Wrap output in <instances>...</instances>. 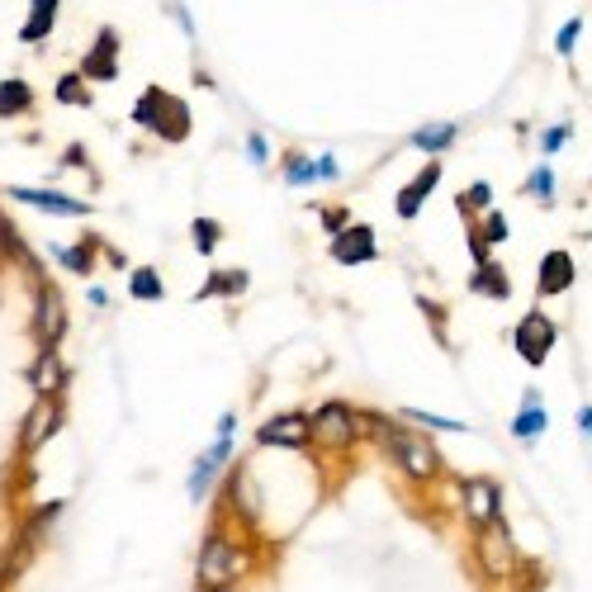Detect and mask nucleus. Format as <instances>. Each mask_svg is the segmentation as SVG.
<instances>
[{
  "mask_svg": "<svg viewBox=\"0 0 592 592\" xmlns=\"http://www.w3.org/2000/svg\"><path fill=\"white\" fill-rule=\"evenodd\" d=\"M133 124L152 128V138H162V143H185L190 138V109L171 90L147 86L138 95V105H133Z\"/></svg>",
  "mask_w": 592,
  "mask_h": 592,
  "instance_id": "obj_1",
  "label": "nucleus"
},
{
  "mask_svg": "<svg viewBox=\"0 0 592 592\" xmlns=\"http://www.w3.org/2000/svg\"><path fill=\"white\" fill-rule=\"evenodd\" d=\"M247 574V555L237 550L228 536H209L204 540V550H199V583L204 588H228L233 578Z\"/></svg>",
  "mask_w": 592,
  "mask_h": 592,
  "instance_id": "obj_2",
  "label": "nucleus"
},
{
  "mask_svg": "<svg viewBox=\"0 0 592 592\" xmlns=\"http://www.w3.org/2000/svg\"><path fill=\"white\" fill-rule=\"evenodd\" d=\"M384 450H389V455H394V460L408 469L413 479H431V474H441V450L431 446L427 436H417V427L413 431L398 427L394 436L384 441Z\"/></svg>",
  "mask_w": 592,
  "mask_h": 592,
  "instance_id": "obj_3",
  "label": "nucleus"
},
{
  "mask_svg": "<svg viewBox=\"0 0 592 592\" xmlns=\"http://www.w3.org/2000/svg\"><path fill=\"white\" fill-rule=\"evenodd\" d=\"M308 427H313V441L323 450H346L360 436V417L346 403H323L318 413L308 417Z\"/></svg>",
  "mask_w": 592,
  "mask_h": 592,
  "instance_id": "obj_4",
  "label": "nucleus"
},
{
  "mask_svg": "<svg viewBox=\"0 0 592 592\" xmlns=\"http://www.w3.org/2000/svg\"><path fill=\"white\" fill-rule=\"evenodd\" d=\"M76 72L86 76L90 86L119 81V29L100 24V29H95V43H90L86 53H81V62H76Z\"/></svg>",
  "mask_w": 592,
  "mask_h": 592,
  "instance_id": "obj_5",
  "label": "nucleus"
},
{
  "mask_svg": "<svg viewBox=\"0 0 592 592\" xmlns=\"http://www.w3.org/2000/svg\"><path fill=\"white\" fill-rule=\"evenodd\" d=\"M474 555H479V564H484V574H517V545H512V536H507L503 521H488V526H479V540H474Z\"/></svg>",
  "mask_w": 592,
  "mask_h": 592,
  "instance_id": "obj_6",
  "label": "nucleus"
},
{
  "mask_svg": "<svg viewBox=\"0 0 592 592\" xmlns=\"http://www.w3.org/2000/svg\"><path fill=\"white\" fill-rule=\"evenodd\" d=\"M62 332H67V299H62L48 280H38V304H34V341H38V351L57 346Z\"/></svg>",
  "mask_w": 592,
  "mask_h": 592,
  "instance_id": "obj_7",
  "label": "nucleus"
},
{
  "mask_svg": "<svg viewBox=\"0 0 592 592\" xmlns=\"http://www.w3.org/2000/svg\"><path fill=\"white\" fill-rule=\"evenodd\" d=\"M555 341H559V327L550 323L540 308H531L517 323V356L526 360V365H545L550 351H555Z\"/></svg>",
  "mask_w": 592,
  "mask_h": 592,
  "instance_id": "obj_8",
  "label": "nucleus"
},
{
  "mask_svg": "<svg viewBox=\"0 0 592 592\" xmlns=\"http://www.w3.org/2000/svg\"><path fill=\"white\" fill-rule=\"evenodd\" d=\"M62 427V398L57 394H34V408H29V417H24V431H19V450L24 455H34L53 431Z\"/></svg>",
  "mask_w": 592,
  "mask_h": 592,
  "instance_id": "obj_9",
  "label": "nucleus"
},
{
  "mask_svg": "<svg viewBox=\"0 0 592 592\" xmlns=\"http://www.w3.org/2000/svg\"><path fill=\"white\" fill-rule=\"evenodd\" d=\"M313 441V427H308L304 413H280V417H266L256 427V446H285V450H304Z\"/></svg>",
  "mask_w": 592,
  "mask_h": 592,
  "instance_id": "obj_10",
  "label": "nucleus"
},
{
  "mask_svg": "<svg viewBox=\"0 0 592 592\" xmlns=\"http://www.w3.org/2000/svg\"><path fill=\"white\" fill-rule=\"evenodd\" d=\"M375 252H379L375 228H365V223H346V228L332 237V261H341V266H370Z\"/></svg>",
  "mask_w": 592,
  "mask_h": 592,
  "instance_id": "obj_11",
  "label": "nucleus"
},
{
  "mask_svg": "<svg viewBox=\"0 0 592 592\" xmlns=\"http://www.w3.org/2000/svg\"><path fill=\"white\" fill-rule=\"evenodd\" d=\"M5 195L19 199V204H34V209H43V214H57V218H86L90 214L86 199L57 195V190H29V185H10Z\"/></svg>",
  "mask_w": 592,
  "mask_h": 592,
  "instance_id": "obj_12",
  "label": "nucleus"
},
{
  "mask_svg": "<svg viewBox=\"0 0 592 592\" xmlns=\"http://www.w3.org/2000/svg\"><path fill=\"white\" fill-rule=\"evenodd\" d=\"M465 512L474 526H488V521H503V488L493 479H469L465 484Z\"/></svg>",
  "mask_w": 592,
  "mask_h": 592,
  "instance_id": "obj_13",
  "label": "nucleus"
},
{
  "mask_svg": "<svg viewBox=\"0 0 592 592\" xmlns=\"http://www.w3.org/2000/svg\"><path fill=\"white\" fill-rule=\"evenodd\" d=\"M57 15H62V0H29V15L19 24V43L24 48H43L57 29Z\"/></svg>",
  "mask_w": 592,
  "mask_h": 592,
  "instance_id": "obj_14",
  "label": "nucleus"
},
{
  "mask_svg": "<svg viewBox=\"0 0 592 592\" xmlns=\"http://www.w3.org/2000/svg\"><path fill=\"white\" fill-rule=\"evenodd\" d=\"M441 185V162H427L422 166V176L417 180H408L403 190H398V199H394V209H398V218L403 223H413L417 214H422V204H427V195Z\"/></svg>",
  "mask_w": 592,
  "mask_h": 592,
  "instance_id": "obj_15",
  "label": "nucleus"
},
{
  "mask_svg": "<svg viewBox=\"0 0 592 592\" xmlns=\"http://www.w3.org/2000/svg\"><path fill=\"white\" fill-rule=\"evenodd\" d=\"M67 379H72V370H67V360L57 356V346H48V351H38L34 370H29V384H34V394H57V398H62V389H67Z\"/></svg>",
  "mask_w": 592,
  "mask_h": 592,
  "instance_id": "obj_16",
  "label": "nucleus"
},
{
  "mask_svg": "<svg viewBox=\"0 0 592 592\" xmlns=\"http://www.w3.org/2000/svg\"><path fill=\"white\" fill-rule=\"evenodd\" d=\"M574 285V256L569 252H550L540 261V280H536V294L540 299H555V294H569Z\"/></svg>",
  "mask_w": 592,
  "mask_h": 592,
  "instance_id": "obj_17",
  "label": "nucleus"
},
{
  "mask_svg": "<svg viewBox=\"0 0 592 592\" xmlns=\"http://www.w3.org/2000/svg\"><path fill=\"white\" fill-rule=\"evenodd\" d=\"M38 90L24 81V76H0V119H24L34 114Z\"/></svg>",
  "mask_w": 592,
  "mask_h": 592,
  "instance_id": "obj_18",
  "label": "nucleus"
},
{
  "mask_svg": "<svg viewBox=\"0 0 592 592\" xmlns=\"http://www.w3.org/2000/svg\"><path fill=\"white\" fill-rule=\"evenodd\" d=\"M228 455H233V436H218L214 446H209L195 460V469H190V493H195V498L204 493V488H209V479H214L218 469L228 465Z\"/></svg>",
  "mask_w": 592,
  "mask_h": 592,
  "instance_id": "obj_19",
  "label": "nucleus"
},
{
  "mask_svg": "<svg viewBox=\"0 0 592 592\" xmlns=\"http://www.w3.org/2000/svg\"><path fill=\"white\" fill-rule=\"evenodd\" d=\"M545 422H550V417H545V408H540V394L536 389H526V394H521V413H517V422H512V436L536 446L540 436H545Z\"/></svg>",
  "mask_w": 592,
  "mask_h": 592,
  "instance_id": "obj_20",
  "label": "nucleus"
},
{
  "mask_svg": "<svg viewBox=\"0 0 592 592\" xmlns=\"http://www.w3.org/2000/svg\"><path fill=\"white\" fill-rule=\"evenodd\" d=\"M53 100H57V105L90 109V81L81 72H62V76H57V86H53Z\"/></svg>",
  "mask_w": 592,
  "mask_h": 592,
  "instance_id": "obj_21",
  "label": "nucleus"
},
{
  "mask_svg": "<svg viewBox=\"0 0 592 592\" xmlns=\"http://www.w3.org/2000/svg\"><path fill=\"white\" fill-rule=\"evenodd\" d=\"M128 294H133L138 304H157V299L166 294V285H162V275H157L152 266H138L133 275H128Z\"/></svg>",
  "mask_w": 592,
  "mask_h": 592,
  "instance_id": "obj_22",
  "label": "nucleus"
},
{
  "mask_svg": "<svg viewBox=\"0 0 592 592\" xmlns=\"http://www.w3.org/2000/svg\"><path fill=\"white\" fill-rule=\"evenodd\" d=\"M95 247H100V242L86 237V242H76V247H53V256L62 261V270H72V275H90V270H95V261H90Z\"/></svg>",
  "mask_w": 592,
  "mask_h": 592,
  "instance_id": "obj_23",
  "label": "nucleus"
},
{
  "mask_svg": "<svg viewBox=\"0 0 592 592\" xmlns=\"http://www.w3.org/2000/svg\"><path fill=\"white\" fill-rule=\"evenodd\" d=\"M474 294H493V299H507V294H512V280H507V275L493 266V261H479V270H474Z\"/></svg>",
  "mask_w": 592,
  "mask_h": 592,
  "instance_id": "obj_24",
  "label": "nucleus"
},
{
  "mask_svg": "<svg viewBox=\"0 0 592 592\" xmlns=\"http://www.w3.org/2000/svg\"><path fill=\"white\" fill-rule=\"evenodd\" d=\"M455 133H460L455 124H427L413 133V147L417 152H446V147L455 143Z\"/></svg>",
  "mask_w": 592,
  "mask_h": 592,
  "instance_id": "obj_25",
  "label": "nucleus"
},
{
  "mask_svg": "<svg viewBox=\"0 0 592 592\" xmlns=\"http://www.w3.org/2000/svg\"><path fill=\"white\" fill-rule=\"evenodd\" d=\"M190 237H195L199 256H214V247L223 242V228H218L214 218H195V223H190Z\"/></svg>",
  "mask_w": 592,
  "mask_h": 592,
  "instance_id": "obj_26",
  "label": "nucleus"
},
{
  "mask_svg": "<svg viewBox=\"0 0 592 592\" xmlns=\"http://www.w3.org/2000/svg\"><path fill=\"white\" fill-rule=\"evenodd\" d=\"M242 289H247V275H242V270H237V275H223V270H214V275H209V285L199 289L195 299H214V294H242Z\"/></svg>",
  "mask_w": 592,
  "mask_h": 592,
  "instance_id": "obj_27",
  "label": "nucleus"
},
{
  "mask_svg": "<svg viewBox=\"0 0 592 592\" xmlns=\"http://www.w3.org/2000/svg\"><path fill=\"white\" fill-rule=\"evenodd\" d=\"M285 180L294 185V190H299V185H313V180H318V166L308 162L304 152H294V157L285 162Z\"/></svg>",
  "mask_w": 592,
  "mask_h": 592,
  "instance_id": "obj_28",
  "label": "nucleus"
},
{
  "mask_svg": "<svg viewBox=\"0 0 592 592\" xmlns=\"http://www.w3.org/2000/svg\"><path fill=\"white\" fill-rule=\"evenodd\" d=\"M398 417H408V427H436V431H465V422L455 417H436V413H417V408H403Z\"/></svg>",
  "mask_w": 592,
  "mask_h": 592,
  "instance_id": "obj_29",
  "label": "nucleus"
},
{
  "mask_svg": "<svg viewBox=\"0 0 592 592\" xmlns=\"http://www.w3.org/2000/svg\"><path fill=\"white\" fill-rule=\"evenodd\" d=\"M526 195H536L540 204H550V199H555V171H550V166H536L531 180H526Z\"/></svg>",
  "mask_w": 592,
  "mask_h": 592,
  "instance_id": "obj_30",
  "label": "nucleus"
},
{
  "mask_svg": "<svg viewBox=\"0 0 592 592\" xmlns=\"http://www.w3.org/2000/svg\"><path fill=\"white\" fill-rule=\"evenodd\" d=\"M488 204H493V185H488V180H474V185H469V195L460 199V209H465V214H479V209H488Z\"/></svg>",
  "mask_w": 592,
  "mask_h": 592,
  "instance_id": "obj_31",
  "label": "nucleus"
},
{
  "mask_svg": "<svg viewBox=\"0 0 592 592\" xmlns=\"http://www.w3.org/2000/svg\"><path fill=\"white\" fill-rule=\"evenodd\" d=\"M228 493H233V503L242 507L247 517H256V488H252V479H247V474H237V479H233V488H228Z\"/></svg>",
  "mask_w": 592,
  "mask_h": 592,
  "instance_id": "obj_32",
  "label": "nucleus"
},
{
  "mask_svg": "<svg viewBox=\"0 0 592 592\" xmlns=\"http://www.w3.org/2000/svg\"><path fill=\"white\" fill-rule=\"evenodd\" d=\"M569 138H574V128H569V124H555L550 133H545V138H540V152H545V157H555V152L569 143Z\"/></svg>",
  "mask_w": 592,
  "mask_h": 592,
  "instance_id": "obj_33",
  "label": "nucleus"
},
{
  "mask_svg": "<svg viewBox=\"0 0 592 592\" xmlns=\"http://www.w3.org/2000/svg\"><path fill=\"white\" fill-rule=\"evenodd\" d=\"M479 237H484V242H503V237H507V218L498 214V209H488V218H484V228H479Z\"/></svg>",
  "mask_w": 592,
  "mask_h": 592,
  "instance_id": "obj_34",
  "label": "nucleus"
},
{
  "mask_svg": "<svg viewBox=\"0 0 592 592\" xmlns=\"http://www.w3.org/2000/svg\"><path fill=\"white\" fill-rule=\"evenodd\" d=\"M578 34H583V19H569V24H564V29H559V38H555V48L564 57L574 53V43H578Z\"/></svg>",
  "mask_w": 592,
  "mask_h": 592,
  "instance_id": "obj_35",
  "label": "nucleus"
},
{
  "mask_svg": "<svg viewBox=\"0 0 592 592\" xmlns=\"http://www.w3.org/2000/svg\"><path fill=\"white\" fill-rule=\"evenodd\" d=\"M247 157H252V166H266L270 162V143L261 138V133H252V138H247Z\"/></svg>",
  "mask_w": 592,
  "mask_h": 592,
  "instance_id": "obj_36",
  "label": "nucleus"
},
{
  "mask_svg": "<svg viewBox=\"0 0 592 592\" xmlns=\"http://www.w3.org/2000/svg\"><path fill=\"white\" fill-rule=\"evenodd\" d=\"M323 223H327V233L337 237L346 228V209H323Z\"/></svg>",
  "mask_w": 592,
  "mask_h": 592,
  "instance_id": "obj_37",
  "label": "nucleus"
},
{
  "mask_svg": "<svg viewBox=\"0 0 592 592\" xmlns=\"http://www.w3.org/2000/svg\"><path fill=\"white\" fill-rule=\"evenodd\" d=\"M318 180H337V162H332V157H323V162H318Z\"/></svg>",
  "mask_w": 592,
  "mask_h": 592,
  "instance_id": "obj_38",
  "label": "nucleus"
},
{
  "mask_svg": "<svg viewBox=\"0 0 592 592\" xmlns=\"http://www.w3.org/2000/svg\"><path fill=\"white\" fill-rule=\"evenodd\" d=\"M233 431H237V417L223 413V417H218V436H233Z\"/></svg>",
  "mask_w": 592,
  "mask_h": 592,
  "instance_id": "obj_39",
  "label": "nucleus"
},
{
  "mask_svg": "<svg viewBox=\"0 0 592 592\" xmlns=\"http://www.w3.org/2000/svg\"><path fill=\"white\" fill-rule=\"evenodd\" d=\"M578 427H583V431L592 436V408H583V413H578Z\"/></svg>",
  "mask_w": 592,
  "mask_h": 592,
  "instance_id": "obj_40",
  "label": "nucleus"
},
{
  "mask_svg": "<svg viewBox=\"0 0 592 592\" xmlns=\"http://www.w3.org/2000/svg\"><path fill=\"white\" fill-rule=\"evenodd\" d=\"M204 592H228V588H204Z\"/></svg>",
  "mask_w": 592,
  "mask_h": 592,
  "instance_id": "obj_41",
  "label": "nucleus"
}]
</instances>
